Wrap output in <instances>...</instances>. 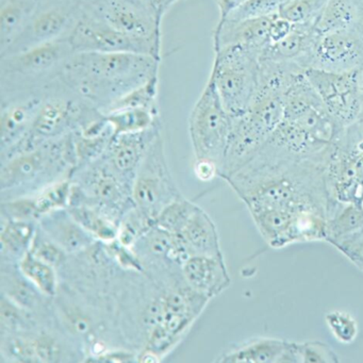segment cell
<instances>
[{"instance_id":"6da1fadb","label":"cell","mask_w":363,"mask_h":363,"mask_svg":"<svg viewBox=\"0 0 363 363\" xmlns=\"http://www.w3.org/2000/svg\"><path fill=\"white\" fill-rule=\"evenodd\" d=\"M224 180L250 214L273 209L315 213L328 218L333 211L324 163L291 158L267 145L245 167Z\"/></svg>"},{"instance_id":"7a4b0ae2","label":"cell","mask_w":363,"mask_h":363,"mask_svg":"<svg viewBox=\"0 0 363 363\" xmlns=\"http://www.w3.org/2000/svg\"><path fill=\"white\" fill-rule=\"evenodd\" d=\"M161 59L135 52H74L60 80L72 92L106 113L125 95L159 75Z\"/></svg>"},{"instance_id":"3957f363","label":"cell","mask_w":363,"mask_h":363,"mask_svg":"<svg viewBox=\"0 0 363 363\" xmlns=\"http://www.w3.org/2000/svg\"><path fill=\"white\" fill-rule=\"evenodd\" d=\"M77 165L73 133L46 142L3 161L0 189L9 199L33 195L59 180L72 178Z\"/></svg>"},{"instance_id":"277c9868","label":"cell","mask_w":363,"mask_h":363,"mask_svg":"<svg viewBox=\"0 0 363 363\" xmlns=\"http://www.w3.org/2000/svg\"><path fill=\"white\" fill-rule=\"evenodd\" d=\"M104 114L69 90L58 77L46 86L43 103L27 135L11 150L1 154V161L80 130Z\"/></svg>"},{"instance_id":"5b68a950","label":"cell","mask_w":363,"mask_h":363,"mask_svg":"<svg viewBox=\"0 0 363 363\" xmlns=\"http://www.w3.org/2000/svg\"><path fill=\"white\" fill-rule=\"evenodd\" d=\"M73 54L69 39L61 38L18 54L1 57L3 96L42 90L59 77L65 61Z\"/></svg>"},{"instance_id":"8992f818","label":"cell","mask_w":363,"mask_h":363,"mask_svg":"<svg viewBox=\"0 0 363 363\" xmlns=\"http://www.w3.org/2000/svg\"><path fill=\"white\" fill-rule=\"evenodd\" d=\"M260 52L242 46H227L214 52L210 77L231 118L250 109L259 86Z\"/></svg>"},{"instance_id":"52a82bcc","label":"cell","mask_w":363,"mask_h":363,"mask_svg":"<svg viewBox=\"0 0 363 363\" xmlns=\"http://www.w3.org/2000/svg\"><path fill=\"white\" fill-rule=\"evenodd\" d=\"M210 299L186 284L161 297L158 318L150 327L145 347L138 362H159L188 333Z\"/></svg>"},{"instance_id":"ba28073f","label":"cell","mask_w":363,"mask_h":363,"mask_svg":"<svg viewBox=\"0 0 363 363\" xmlns=\"http://www.w3.org/2000/svg\"><path fill=\"white\" fill-rule=\"evenodd\" d=\"M231 125L233 118L223 106L213 79L209 76L189 116V135L195 160L212 161L222 169Z\"/></svg>"},{"instance_id":"9c48e42d","label":"cell","mask_w":363,"mask_h":363,"mask_svg":"<svg viewBox=\"0 0 363 363\" xmlns=\"http://www.w3.org/2000/svg\"><path fill=\"white\" fill-rule=\"evenodd\" d=\"M71 203H86L101 210L118 225L123 214L133 207V186L127 184L103 158L76 169L72 176Z\"/></svg>"},{"instance_id":"30bf717a","label":"cell","mask_w":363,"mask_h":363,"mask_svg":"<svg viewBox=\"0 0 363 363\" xmlns=\"http://www.w3.org/2000/svg\"><path fill=\"white\" fill-rule=\"evenodd\" d=\"M180 196L165 156L164 141L159 133L135 175L133 184V203L156 220L169 203Z\"/></svg>"},{"instance_id":"8fae6325","label":"cell","mask_w":363,"mask_h":363,"mask_svg":"<svg viewBox=\"0 0 363 363\" xmlns=\"http://www.w3.org/2000/svg\"><path fill=\"white\" fill-rule=\"evenodd\" d=\"M82 12V0H39L26 28L0 57L67 38Z\"/></svg>"},{"instance_id":"7c38bea8","label":"cell","mask_w":363,"mask_h":363,"mask_svg":"<svg viewBox=\"0 0 363 363\" xmlns=\"http://www.w3.org/2000/svg\"><path fill=\"white\" fill-rule=\"evenodd\" d=\"M359 69L342 73L306 69L308 79L320 95L327 111L345 129L354 123L363 108V84Z\"/></svg>"},{"instance_id":"4fadbf2b","label":"cell","mask_w":363,"mask_h":363,"mask_svg":"<svg viewBox=\"0 0 363 363\" xmlns=\"http://www.w3.org/2000/svg\"><path fill=\"white\" fill-rule=\"evenodd\" d=\"M82 8L124 35L162 45V26L143 0H82Z\"/></svg>"},{"instance_id":"5bb4252c","label":"cell","mask_w":363,"mask_h":363,"mask_svg":"<svg viewBox=\"0 0 363 363\" xmlns=\"http://www.w3.org/2000/svg\"><path fill=\"white\" fill-rule=\"evenodd\" d=\"M67 39L74 52H135L161 59L162 45L124 35L86 13L82 8Z\"/></svg>"},{"instance_id":"9a60e30c","label":"cell","mask_w":363,"mask_h":363,"mask_svg":"<svg viewBox=\"0 0 363 363\" xmlns=\"http://www.w3.org/2000/svg\"><path fill=\"white\" fill-rule=\"evenodd\" d=\"M362 67L363 39L354 30H347L318 37L308 69L342 73Z\"/></svg>"},{"instance_id":"2e32d148","label":"cell","mask_w":363,"mask_h":363,"mask_svg":"<svg viewBox=\"0 0 363 363\" xmlns=\"http://www.w3.org/2000/svg\"><path fill=\"white\" fill-rule=\"evenodd\" d=\"M161 133V123L142 133L116 135L101 158L127 184L133 186L148 148Z\"/></svg>"},{"instance_id":"e0dca14e","label":"cell","mask_w":363,"mask_h":363,"mask_svg":"<svg viewBox=\"0 0 363 363\" xmlns=\"http://www.w3.org/2000/svg\"><path fill=\"white\" fill-rule=\"evenodd\" d=\"M45 91L4 96L0 116L1 154L16 146L28 133Z\"/></svg>"},{"instance_id":"ac0fdd59","label":"cell","mask_w":363,"mask_h":363,"mask_svg":"<svg viewBox=\"0 0 363 363\" xmlns=\"http://www.w3.org/2000/svg\"><path fill=\"white\" fill-rule=\"evenodd\" d=\"M180 269L186 284L207 298H214L230 286L224 257L191 256Z\"/></svg>"},{"instance_id":"d6986e66","label":"cell","mask_w":363,"mask_h":363,"mask_svg":"<svg viewBox=\"0 0 363 363\" xmlns=\"http://www.w3.org/2000/svg\"><path fill=\"white\" fill-rule=\"evenodd\" d=\"M275 16L242 22L225 21L216 24L213 30L214 52L227 46H242L261 54L263 48L269 45V27Z\"/></svg>"},{"instance_id":"ffe728a7","label":"cell","mask_w":363,"mask_h":363,"mask_svg":"<svg viewBox=\"0 0 363 363\" xmlns=\"http://www.w3.org/2000/svg\"><path fill=\"white\" fill-rule=\"evenodd\" d=\"M39 227L67 254L84 252L96 241L74 220L67 209L56 210L42 216Z\"/></svg>"},{"instance_id":"44dd1931","label":"cell","mask_w":363,"mask_h":363,"mask_svg":"<svg viewBox=\"0 0 363 363\" xmlns=\"http://www.w3.org/2000/svg\"><path fill=\"white\" fill-rule=\"evenodd\" d=\"M318 37L313 25H293L290 35L277 43L265 46L259 59L296 63L303 69H308L310 54Z\"/></svg>"},{"instance_id":"7402d4cb","label":"cell","mask_w":363,"mask_h":363,"mask_svg":"<svg viewBox=\"0 0 363 363\" xmlns=\"http://www.w3.org/2000/svg\"><path fill=\"white\" fill-rule=\"evenodd\" d=\"M178 235L190 256L223 257L218 228L211 216L201 207L197 208Z\"/></svg>"},{"instance_id":"603a6c76","label":"cell","mask_w":363,"mask_h":363,"mask_svg":"<svg viewBox=\"0 0 363 363\" xmlns=\"http://www.w3.org/2000/svg\"><path fill=\"white\" fill-rule=\"evenodd\" d=\"M39 0H0V56L26 28Z\"/></svg>"},{"instance_id":"cb8c5ba5","label":"cell","mask_w":363,"mask_h":363,"mask_svg":"<svg viewBox=\"0 0 363 363\" xmlns=\"http://www.w3.org/2000/svg\"><path fill=\"white\" fill-rule=\"evenodd\" d=\"M286 340L258 337L245 342L225 352L218 362L223 363H278Z\"/></svg>"},{"instance_id":"d4e9b609","label":"cell","mask_w":363,"mask_h":363,"mask_svg":"<svg viewBox=\"0 0 363 363\" xmlns=\"http://www.w3.org/2000/svg\"><path fill=\"white\" fill-rule=\"evenodd\" d=\"M37 229V222L3 218L0 240L4 258L20 261L30 250Z\"/></svg>"},{"instance_id":"484cf974","label":"cell","mask_w":363,"mask_h":363,"mask_svg":"<svg viewBox=\"0 0 363 363\" xmlns=\"http://www.w3.org/2000/svg\"><path fill=\"white\" fill-rule=\"evenodd\" d=\"M357 0H328L314 23L318 37L352 30L356 20Z\"/></svg>"},{"instance_id":"4316f807","label":"cell","mask_w":363,"mask_h":363,"mask_svg":"<svg viewBox=\"0 0 363 363\" xmlns=\"http://www.w3.org/2000/svg\"><path fill=\"white\" fill-rule=\"evenodd\" d=\"M74 220L95 240L108 243L118 238V225L105 213L86 203H71L67 208Z\"/></svg>"},{"instance_id":"83f0119b","label":"cell","mask_w":363,"mask_h":363,"mask_svg":"<svg viewBox=\"0 0 363 363\" xmlns=\"http://www.w3.org/2000/svg\"><path fill=\"white\" fill-rule=\"evenodd\" d=\"M363 229V205L340 203L327 218L326 242L331 245Z\"/></svg>"},{"instance_id":"f1b7e54d","label":"cell","mask_w":363,"mask_h":363,"mask_svg":"<svg viewBox=\"0 0 363 363\" xmlns=\"http://www.w3.org/2000/svg\"><path fill=\"white\" fill-rule=\"evenodd\" d=\"M116 135L125 133H142L148 130L160 122L159 111L145 108H127L114 110L105 114Z\"/></svg>"},{"instance_id":"f546056e","label":"cell","mask_w":363,"mask_h":363,"mask_svg":"<svg viewBox=\"0 0 363 363\" xmlns=\"http://www.w3.org/2000/svg\"><path fill=\"white\" fill-rule=\"evenodd\" d=\"M18 269L25 278L35 286L48 298L55 297L58 293V277L56 267L27 252L18 261Z\"/></svg>"},{"instance_id":"4dcf8cb0","label":"cell","mask_w":363,"mask_h":363,"mask_svg":"<svg viewBox=\"0 0 363 363\" xmlns=\"http://www.w3.org/2000/svg\"><path fill=\"white\" fill-rule=\"evenodd\" d=\"M113 138L114 131L111 126L108 127L101 135H84L78 131L73 133L76 160H77L76 169H82L101 159L105 155Z\"/></svg>"},{"instance_id":"1f68e13d","label":"cell","mask_w":363,"mask_h":363,"mask_svg":"<svg viewBox=\"0 0 363 363\" xmlns=\"http://www.w3.org/2000/svg\"><path fill=\"white\" fill-rule=\"evenodd\" d=\"M154 226V218L133 205L121 218L116 239L123 245L133 248Z\"/></svg>"},{"instance_id":"d6a6232c","label":"cell","mask_w":363,"mask_h":363,"mask_svg":"<svg viewBox=\"0 0 363 363\" xmlns=\"http://www.w3.org/2000/svg\"><path fill=\"white\" fill-rule=\"evenodd\" d=\"M73 182L71 178L59 180L33 194L40 218L56 210L67 209L71 203Z\"/></svg>"},{"instance_id":"836d02e7","label":"cell","mask_w":363,"mask_h":363,"mask_svg":"<svg viewBox=\"0 0 363 363\" xmlns=\"http://www.w3.org/2000/svg\"><path fill=\"white\" fill-rule=\"evenodd\" d=\"M199 206L184 196L178 197L167 206L155 220V225L167 233L179 235Z\"/></svg>"},{"instance_id":"e575fe53","label":"cell","mask_w":363,"mask_h":363,"mask_svg":"<svg viewBox=\"0 0 363 363\" xmlns=\"http://www.w3.org/2000/svg\"><path fill=\"white\" fill-rule=\"evenodd\" d=\"M33 362H62L72 358L62 342L50 333L28 331Z\"/></svg>"},{"instance_id":"d590c367","label":"cell","mask_w":363,"mask_h":363,"mask_svg":"<svg viewBox=\"0 0 363 363\" xmlns=\"http://www.w3.org/2000/svg\"><path fill=\"white\" fill-rule=\"evenodd\" d=\"M8 280L9 281L4 279L3 294L29 311H35V308L39 307L41 298L46 297L23 276L20 269L18 276L12 274Z\"/></svg>"},{"instance_id":"8d00e7d4","label":"cell","mask_w":363,"mask_h":363,"mask_svg":"<svg viewBox=\"0 0 363 363\" xmlns=\"http://www.w3.org/2000/svg\"><path fill=\"white\" fill-rule=\"evenodd\" d=\"M328 0H286L278 16L293 25H313Z\"/></svg>"},{"instance_id":"74e56055","label":"cell","mask_w":363,"mask_h":363,"mask_svg":"<svg viewBox=\"0 0 363 363\" xmlns=\"http://www.w3.org/2000/svg\"><path fill=\"white\" fill-rule=\"evenodd\" d=\"M158 86L159 75H156L139 88L125 95L118 103L114 104L106 113L114 111V110L127 109V108H145V109L158 111V105H157Z\"/></svg>"},{"instance_id":"f35d334b","label":"cell","mask_w":363,"mask_h":363,"mask_svg":"<svg viewBox=\"0 0 363 363\" xmlns=\"http://www.w3.org/2000/svg\"><path fill=\"white\" fill-rule=\"evenodd\" d=\"M1 329L3 333H21L35 328V324L31 318V311L21 307L18 303L3 294L1 296Z\"/></svg>"},{"instance_id":"ab89813d","label":"cell","mask_w":363,"mask_h":363,"mask_svg":"<svg viewBox=\"0 0 363 363\" xmlns=\"http://www.w3.org/2000/svg\"><path fill=\"white\" fill-rule=\"evenodd\" d=\"M280 5H281L280 0H246L243 5L240 6L233 13L229 14L228 18L225 21L242 22V21L277 16Z\"/></svg>"},{"instance_id":"60d3db41","label":"cell","mask_w":363,"mask_h":363,"mask_svg":"<svg viewBox=\"0 0 363 363\" xmlns=\"http://www.w3.org/2000/svg\"><path fill=\"white\" fill-rule=\"evenodd\" d=\"M61 307L63 325L72 335L84 340L94 337V333H92L94 328L92 318L82 308L65 303H62Z\"/></svg>"},{"instance_id":"b9f144b4","label":"cell","mask_w":363,"mask_h":363,"mask_svg":"<svg viewBox=\"0 0 363 363\" xmlns=\"http://www.w3.org/2000/svg\"><path fill=\"white\" fill-rule=\"evenodd\" d=\"M29 252L40 260L44 261L54 267L63 264L69 255L58 244L55 243L50 238H48L40 228L39 225H38L37 233H35V239H33V245Z\"/></svg>"},{"instance_id":"7bdbcfd3","label":"cell","mask_w":363,"mask_h":363,"mask_svg":"<svg viewBox=\"0 0 363 363\" xmlns=\"http://www.w3.org/2000/svg\"><path fill=\"white\" fill-rule=\"evenodd\" d=\"M325 320L337 341L343 344H350L356 340L358 325L352 314L335 310L325 314Z\"/></svg>"},{"instance_id":"ee69618b","label":"cell","mask_w":363,"mask_h":363,"mask_svg":"<svg viewBox=\"0 0 363 363\" xmlns=\"http://www.w3.org/2000/svg\"><path fill=\"white\" fill-rule=\"evenodd\" d=\"M301 363H337L339 356L322 341L296 342Z\"/></svg>"},{"instance_id":"f6af8a7d","label":"cell","mask_w":363,"mask_h":363,"mask_svg":"<svg viewBox=\"0 0 363 363\" xmlns=\"http://www.w3.org/2000/svg\"><path fill=\"white\" fill-rule=\"evenodd\" d=\"M105 244L109 254L120 263L121 267L133 269L139 273L144 271L141 260L135 252H133V248L123 245L118 239Z\"/></svg>"},{"instance_id":"bcb514c9","label":"cell","mask_w":363,"mask_h":363,"mask_svg":"<svg viewBox=\"0 0 363 363\" xmlns=\"http://www.w3.org/2000/svg\"><path fill=\"white\" fill-rule=\"evenodd\" d=\"M333 246L363 272V229Z\"/></svg>"},{"instance_id":"7dc6e473","label":"cell","mask_w":363,"mask_h":363,"mask_svg":"<svg viewBox=\"0 0 363 363\" xmlns=\"http://www.w3.org/2000/svg\"><path fill=\"white\" fill-rule=\"evenodd\" d=\"M135 361H138L137 354L125 350H99L84 359V362L92 363H131Z\"/></svg>"},{"instance_id":"c3c4849f","label":"cell","mask_w":363,"mask_h":363,"mask_svg":"<svg viewBox=\"0 0 363 363\" xmlns=\"http://www.w3.org/2000/svg\"><path fill=\"white\" fill-rule=\"evenodd\" d=\"M292 29V23L280 18L279 16H276L272 21L271 27H269V44L277 43V42L281 41L286 35H290Z\"/></svg>"},{"instance_id":"681fc988","label":"cell","mask_w":363,"mask_h":363,"mask_svg":"<svg viewBox=\"0 0 363 363\" xmlns=\"http://www.w3.org/2000/svg\"><path fill=\"white\" fill-rule=\"evenodd\" d=\"M194 173L197 179L203 182H211L216 176L220 177V169L216 163L208 160H195Z\"/></svg>"},{"instance_id":"f907efd6","label":"cell","mask_w":363,"mask_h":363,"mask_svg":"<svg viewBox=\"0 0 363 363\" xmlns=\"http://www.w3.org/2000/svg\"><path fill=\"white\" fill-rule=\"evenodd\" d=\"M361 140H363V108L354 123L346 127L342 143L352 145Z\"/></svg>"},{"instance_id":"816d5d0a","label":"cell","mask_w":363,"mask_h":363,"mask_svg":"<svg viewBox=\"0 0 363 363\" xmlns=\"http://www.w3.org/2000/svg\"><path fill=\"white\" fill-rule=\"evenodd\" d=\"M218 1L220 18L218 23L224 22L229 14L233 13L240 6L243 5L246 0H216Z\"/></svg>"},{"instance_id":"f5cc1de1","label":"cell","mask_w":363,"mask_h":363,"mask_svg":"<svg viewBox=\"0 0 363 363\" xmlns=\"http://www.w3.org/2000/svg\"><path fill=\"white\" fill-rule=\"evenodd\" d=\"M143 1L147 5V7L152 10L155 16H156L158 24L162 26L163 18H164L165 13L167 12V0H143Z\"/></svg>"},{"instance_id":"db71d44e","label":"cell","mask_w":363,"mask_h":363,"mask_svg":"<svg viewBox=\"0 0 363 363\" xmlns=\"http://www.w3.org/2000/svg\"><path fill=\"white\" fill-rule=\"evenodd\" d=\"M352 30L358 33L363 39V1L357 0V13L356 20H354V28Z\"/></svg>"},{"instance_id":"11a10c76","label":"cell","mask_w":363,"mask_h":363,"mask_svg":"<svg viewBox=\"0 0 363 363\" xmlns=\"http://www.w3.org/2000/svg\"><path fill=\"white\" fill-rule=\"evenodd\" d=\"M178 1H182V0H167V11H169V8L172 7V6L175 5V4L178 3Z\"/></svg>"},{"instance_id":"9f6ffc18","label":"cell","mask_w":363,"mask_h":363,"mask_svg":"<svg viewBox=\"0 0 363 363\" xmlns=\"http://www.w3.org/2000/svg\"><path fill=\"white\" fill-rule=\"evenodd\" d=\"M359 72H360L361 82H362V84H363V67H361L360 69H359Z\"/></svg>"},{"instance_id":"6f0895ef","label":"cell","mask_w":363,"mask_h":363,"mask_svg":"<svg viewBox=\"0 0 363 363\" xmlns=\"http://www.w3.org/2000/svg\"><path fill=\"white\" fill-rule=\"evenodd\" d=\"M280 1H281V3H282V1H286V0H280Z\"/></svg>"},{"instance_id":"680465c9","label":"cell","mask_w":363,"mask_h":363,"mask_svg":"<svg viewBox=\"0 0 363 363\" xmlns=\"http://www.w3.org/2000/svg\"><path fill=\"white\" fill-rule=\"evenodd\" d=\"M362 1H363V0H362Z\"/></svg>"}]
</instances>
